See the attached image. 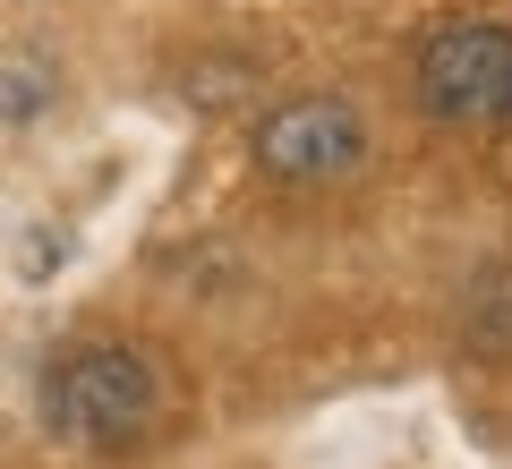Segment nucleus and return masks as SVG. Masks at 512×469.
Wrapping results in <instances>:
<instances>
[{"label": "nucleus", "mask_w": 512, "mask_h": 469, "mask_svg": "<svg viewBox=\"0 0 512 469\" xmlns=\"http://www.w3.org/2000/svg\"><path fill=\"white\" fill-rule=\"evenodd\" d=\"M163 401H171L163 359L137 342H77L43 367V427L69 435V444H94V452L154 435Z\"/></svg>", "instance_id": "1"}, {"label": "nucleus", "mask_w": 512, "mask_h": 469, "mask_svg": "<svg viewBox=\"0 0 512 469\" xmlns=\"http://www.w3.org/2000/svg\"><path fill=\"white\" fill-rule=\"evenodd\" d=\"M43 103H52V69L43 60H0V120H26Z\"/></svg>", "instance_id": "4"}, {"label": "nucleus", "mask_w": 512, "mask_h": 469, "mask_svg": "<svg viewBox=\"0 0 512 469\" xmlns=\"http://www.w3.org/2000/svg\"><path fill=\"white\" fill-rule=\"evenodd\" d=\"M419 103L436 120H512V26L444 18L419 43Z\"/></svg>", "instance_id": "2"}, {"label": "nucleus", "mask_w": 512, "mask_h": 469, "mask_svg": "<svg viewBox=\"0 0 512 469\" xmlns=\"http://www.w3.org/2000/svg\"><path fill=\"white\" fill-rule=\"evenodd\" d=\"M256 163L274 180H299V188L350 180L367 163V120L342 94H291V103H274L256 120Z\"/></svg>", "instance_id": "3"}]
</instances>
